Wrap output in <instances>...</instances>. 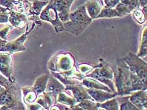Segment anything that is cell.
Instances as JSON below:
<instances>
[{"instance_id": "1", "label": "cell", "mask_w": 147, "mask_h": 110, "mask_svg": "<svg viewBox=\"0 0 147 110\" xmlns=\"http://www.w3.org/2000/svg\"><path fill=\"white\" fill-rule=\"evenodd\" d=\"M113 70L114 83L117 96H127L133 93L131 81V71L123 58H117Z\"/></svg>"}, {"instance_id": "2", "label": "cell", "mask_w": 147, "mask_h": 110, "mask_svg": "<svg viewBox=\"0 0 147 110\" xmlns=\"http://www.w3.org/2000/svg\"><path fill=\"white\" fill-rule=\"evenodd\" d=\"M92 21L89 17L85 5L80 6L75 11L69 13V20L63 23L65 31L75 36H79Z\"/></svg>"}, {"instance_id": "3", "label": "cell", "mask_w": 147, "mask_h": 110, "mask_svg": "<svg viewBox=\"0 0 147 110\" xmlns=\"http://www.w3.org/2000/svg\"><path fill=\"white\" fill-rule=\"evenodd\" d=\"M20 89L15 83L0 94V109H25L21 101Z\"/></svg>"}, {"instance_id": "4", "label": "cell", "mask_w": 147, "mask_h": 110, "mask_svg": "<svg viewBox=\"0 0 147 110\" xmlns=\"http://www.w3.org/2000/svg\"><path fill=\"white\" fill-rule=\"evenodd\" d=\"M86 77L94 78L100 83L109 86L113 93H117L115 87L114 79V72L111 69L104 61H102L91 72H89Z\"/></svg>"}, {"instance_id": "5", "label": "cell", "mask_w": 147, "mask_h": 110, "mask_svg": "<svg viewBox=\"0 0 147 110\" xmlns=\"http://www.w3.org/2000/svg\"><path fill=\"white\" fill-rule=\"evenodd\" d=\"M75 59L71 53L61 52L51 60L48 68L51 71L61 73L70 71L75 65Z\"/></svg>"}, {"instance_id": "6", "label": "cell", "mask_w": 147, "mask_h": 110, "mask_svg": "<svg viewBox=\"0 0 147 110\" xmlns=\"http://www.w3.org/2000/svg\"><path fill=\"white\" fill-rule=\"evenodd\" d=\"M123 59L126 63L131 71L133 72L143 81L147 83V64L146 62L131 52H129Z\"/></svg>"}, {"instance_id": "7", "label": "cell", "mask_w": 147, "mask_h": 110, "mask_svg": "<svg viewBox=\"0 0 147 110\" xmlns=\"http://www.w3.org/2000/svg\"><path fill=\"white\" fill-rule=\"evenodd\" d=\"M53 0H49L43 10L41 11L39 18L41 20L46 21L53 25L56 33L65 31L63 23L59 20L57 11L53 3Z\"/></svg>"}, {"instance_id": "8", "label": "cell", "mask_w": 147, "mask_h": 110, "mask_svg": "<svg viewBox=\"0 0 147 110\" xmlns=\"http://www.w3.org/2000/svg\"><path fill=\"white\" fill-rule=\"evenodd\" d=\"M36 24L35 22L33 21L31 27L29 26V22L28 21L27 24V28H26V31L20 36L18 39L16 40L11 41V42H9L6 43L5 46L2 47V48L0 49V52H8L11 54H13L15 52H21V51H25L26 50V48L24 45V43L25 40H27V37L28 35H29L31 31H32L35 27L36 26Z\"/></svg>"}, {"instance_id": "9", "label": "cell", "mask_w": 147, "mask_h": 110, "mask_svg": "<svg viewBox=\"0 0 147 110\" xmlns=\"http://www.w3.org/2000/svg\"><path fill=\"white\" fill-rule=\"evenodd\" d=\"M8 52H0V73H1L12 83H15L13 76V57Z\"/></svg>"}, {"instance_id": "10", "label": "cell", "mask_w": 147, "mask_h": 110, "mask_svg": "<svg viewBox=\"0 0 147 110\" xmlns=\"http://www.w3.org/2000/svg\"><path fill=\"white\" fill-rule=\"evenodd\" d=\"M11 26L19 29H23L27 26L28 21V16L22 13L10 9L9 11V20Z\"/></svg>"}, {"instance_id": "11", "label": "cell", "mask_w": 147, "mask_h": 110, "mask_svg": "<svg viewBox=\"0 0 147 110\" xmlns=\"http://www.w3.org/2000/svg\"><path fill=\"white\" fill-rule=\"evenodd\" d=\"M65 90V86L63 83H61L58 79L53 76L49 77L47 81L45 92L49 94L57 102V97L58 94Z\"/></svg>"}, {"instance_id": "12", "label": "cell", "mask_w": 147, "mask_h": 110, "mask_svg": "<svg viewBox=\"0 0 147 110\" xmlns=\"http://www.w3.org/2000/svg\"><path fill=\"white\" fill-rule=\"evenodd\" d=\"M65 91H71L73 93V96L76 99L77 103L81 102L85 99H91L94 101L90 94L86 90V88L82 86L81 83L75 85H68L65 86Z\"/></svg>"}, {"instance_id": "13", "label": "cell", "mask_w": 147, "mask_h": 110, "mask_svg": "<svg viewBox=\"0 0 147 110\" xmlns=\"http://www.w3.org/2000/svg\"><path fill=\"white\" fill-rule=\"evenodd\" d=\"M86 90H87L88 93L92 97V99L94 100V101H96L97 103H99L105 102V101L113 98V97H115L117 96V93H112L107 92V91L105 92V91L101 89H93V88L86 87Z\"/></svg>"}, {"instance_id": "14", "label": "cell", "mask_w": 147, "mask_h": 110, "mask_svg": "<svg viewBox=\"0 0 147 110\" xmlns=\"http://www.w3.org/2000/svg\"><path fill=\"white\" fill-rule=\"evenodd\" d=\"M129 99L138 110L147 109V97L146 90H140L132 93Z\"/></svg>"}, {"instance_id": "15", "label": "cell", "mask_w": 147, "mask_h": 110, "mask_svg": "<svg viewBox=\"0 0 147 110\" xmlns=\"http://www.w3.org/2000/svg\"><path fill=\"white\" fill-rule=\"evenodd\" d=\"M85 6L88 16L92 20L97 19L103 8L101 5L100 0H89L85 3Z\"/></svg>"}, {"instance_id": "16", "label": "cell", "mask_w": 147, "mask_h": 110, "mask_svg": "<svg viewBox=\"0 0 147 110\" xmlns=\"http://www.w3.org/2000/svg\"><path fill=\"white\" fill-rule=\"evenodd\" d=\"M81 81V84L82 86H84L87 88H93V89H101L107 91V92L113 93V91L107 86L106 85L105 86L103 83H100V81L95 79L94 78L86 77L83 79Z\"/></svg>"}, {"instance_id": "17", "label": "cell", "mask_w": 147, "mask_h": 110, "mask_svg": "<svg viewBox=\"0 0 147 110\" xmlns=\"http://www.w3.org/2000/svg\"><path fill=\"white\" fill-rule=\"evenodd\" d=\"M21 89L23 93V100L24 102L27 105H30L36 101L37 98V94L35 91L33 87H22Z\"/></svg>"}, {"instance_id": "18", "label": "cell", "mask_w": 147, "mask_h": 110, "mask_svg": "<svg viewBox=\"0 0 147 110\" xmlns=\"http://www.w3.org/2000/svg\"><path fill=\"white\" fill-rule=\"evenodd\" d=\"M49 1H43L39 0H34L32 2L30 9L28 11L27 16H39L44 7L47 5Z\"/></svg>"}, {"instance_id": "19", "label": "cell", "mask_w": 147, "mask_h": 110, "mask_svg": "<svg viewBox=\"0 0 147 110\" xmlns=\"http://www.w3.org/2000/svg\"><path fill=\"white\" fill-rule=\"evenodd\" d=\"M49 76L47 75H43L38 77L35 81L34 86H32L36 91L37 96H39L44 91H45L47 81H48Z\"/></svg>"}, {"instance_id": "20", "label": "cell", "mask_w": 147, "mask_h": 110, "mask_svg": "<svg viewBox=\"0 0 147 110\" xmlns=\"http://www.w3.org/2000/svg\"><path fill=\"white\" fill-rule=\"evenodd\" d=\"M75 0H64V3L61 10L57 12L59 20L63 23L69 20V16L70 13V8L72 3Z\"/></svg>"}, {"instance_id": "21", "label": "cell", "mask_w": 147, "mask_h": 110, "mask_svg": "<svg viewBox=\"0 0 147 110\" xmlns=\"http://www.w3.org/2000/svg\"><path fill=\"white\" fill-rule=\"evenodd\" d=\"M116 99L119 103V109L121 110H138V109L130 101L129 96H117Z\"/></svg>"}, {"instance_id": "22", "label": "cell", "mask_w": 147, "mask_h": 110, "mask_svg": "<svg viewBox=\"0 0 147 110\" xmlns=\"http://www.w3.org/2000/svg\"><path fill=\"white\" fill-rule=\"evenodd\" d=\"M57 101H58L61 103L65 104V105H68L71 107V108L77 103L76 99L75 98L74 96L67 95L66 94V92H63V91L58 94L57 97Z\"/></svg>"}, {"instance_id": "23", "label": "cell", "mask_w": 147, "mask_h": 110, "mask_svg": "<svg viewBox=\"0 0 147 110\" xmlns=\"http://www.w3.org/2000/svg\"><path fill=\"white\" fill-rule=\"evenodd\" d=\"M120 17V16L114 8L103 7L100 13L98 15L97 18H114Z\"/></svg>"}, {"instance_id": "24", "label": "cell", "mask_w": 147, "mask_h": 110, "mask_svg": "<svg viewBox=\"0 0 147 110\" xmlns=\"http://www.w3.org/2000/svg\"><path fill=\"white\" fill-rule=\"evenodd\" d=\"M78 106L83 109L88 110H97L100 108V103H95L91 99H85L78 103Z\"/></svg>"}, {"instance_id": "25", "label": "cell", "mask_w": 147, "mask_h": 110, "mask_svg": "<svg viewBox=\"0 0 147 110\" xmlns=\"http://www.w3.org/2000/svg\"><path fill=\"white\" fill-rule=\"evenodd\" d=\"M116 97L105 101V102L100 103V108H104L105 109H109V110L119 109V103H118Z\"/></svg>"}, {"instance_id": "26", "label": "cell", "mask_w": 147, "mask_h": 110, "mask_svg": "<svg viewBox=\"0 0 147 110\" xmlns=\"http://www.w3.org/2000/svg\"><path fill=\"white\" fill-rule=\"evenodd\" d=\"M133 17L139 24H143L146 20V14L143 11L141 7L137 8L132 11Z\"/></svg>"}, {"instance_id": "27", "label": "cell", "mask_w": 147, "mask_h": 110, "mask_svg": "<svg viewBox=\"0 0 147 110\" xmlns=\"http://www.w3.org/2000/svg\"><path fill=\"white\" fill-rule=\"evenodd\" d=\"M147 54V37H146V27L145 25V29L143 30L142 36L141 46H140V52L138 55L140 57H145Z\"/></svg>"}, {"instance_id": "28", "label": "cell", "mask_w": 147, "mask_h": 110, "mask_svg": "<svg viewBox=\"0 0 147 110\" xmlns=\"http://www.w3.org/2000/svg\"><path fill=\"white\" fill-rule=\"evenodd\" d=\"M114 8L116 9V11L118 12L120 17H124V16L128 15L132 12L131 9H130L128 6L125 4H123V3L121 2L118 3L117 5L114 7Z\"/></svg>"}, {"instance_id": "29", "label": "cell", "mask_w": 147, "mask_h": 110, "mask_svg": "<svg viewBox=\"0 0 147 110\" xmlns=\"http://www.w3.org/2000/svg\"><path fill=\"white\" fill-rule=\"evenodd\" d=\"M96 65H90L87 64H78V70L82 74L86 76L89 72H91L95 67Z\"/></svg>"}, {"instance_id": "30", "label": "cell", "mask_w": 147, "mask_h": 110, "mask_svg": "<svg viewBox=\"0 0 147 110\" xmlns=\"http://www.w3.org/2000/svg\"><path fill=\"white\" fill-rule=\"evenodd\" d=\"M14 83H12L11 82L9 81L7 77H6L5 75H3L1 73H0V86L4 87L5 89H8V88H9Z\"/></svg>"}, {"instance_id": "31", "label": "cell", "mask_w": 147, "mask_h": 110, "mask_svg": "<svg viewBox=\"0 0 147 110\" xmlns=\"http://www.w3.org/2000/svg\"><path fill=\"white\" fill-rule=\"evenodd\" d=\"M11 28L12 26H11V25H8L7 27H6L5 28H3V29L0 30V38L4 40H7L8 35Z\"/></svg>"}, {"instance_id": "32", "label": "cell", "mask_w": 147, "mask_h": 110, "mask_svg": "<svg viewBox=\"0 0 147 110\" xmlns=\"http://www.w3.org/2000/svg\"><path fill=\"white\" fill-rule=\"evenodd\" d=\"M0 6L8 9L14 8L13 0H0Z\"/></svg>"}, {"instance_id": "33", "label": "cell", "mask_w": 147, "mask_h": 110, "mask_svg": "<svg viewBox=\"0 0 147 110\" xmlns=\"http://www.w3.org/2000/svg\"><path fill=\"white\" fill-rule=\"evenodd\" d=\"M102 1L104 5V7L114 8L119 2V0H102Z\"/></svg>"}, {"instance_id": "34", "label": "cell", "mask_w": 147, "mask_h": 110, "mask_svg": "<svg viewBox=\"0 0 147 110\" xmlns=\"http://www.w3.org/2000/svg\"><path fill=\"white\" fill-rule=\"evenodd\" d=\"M9 20V13L0 14V23H7Z\"/></svg>"}, {"instance_id": "35", "label": "cell", "mask_w": 147, "mask_h": 110, "mask_svg": "<svg viewBox=\"0 0 147 110\" xmlns=\"http://www.w3.org/2000/svg\"><path fill=\"white\" fill-rule=\"evenodd\" d=\"M27 108L28 109H42L43 108L41 106H40L39 104H34L33 105L32 103L30 104V105H27Z\"/></svg>"}, {"instance_id": "36", "label": "cell", "mask_w": 147, "mask_h": 110, "mask_svg": "<svg viewBox=\"0 0 147 110\" xmlns=\"http://www.w3.org/2000/svg\"><path fill=\"white\" fill-rule=\"evenodd\" d=\"M9 10H10V9L6 8L5 7H3L1 6H0V14L5 13H9Z\"/></svg>"}, {"instance_id": "37", "label": "cell", "mask_w": 147, "mask_h": 110, "mask_svg": "<svg viewBox=\"0 0 147 110\" xmlns=\"http://www.w3.org/2000/svg\"><path fill=\"white\" fill-rule=\"evenodd\" d=\"M139 3H140V7H143V6H145L147 5V0H138Z\"/></svg>"}, {"instance_id": "38", "label": "cell", "mask_w": 147, "mask_h": 110, "mask_svg": "<svg viewBox=\"0 0 147 110\" xmlns=\"http://www.w3.org/2000/svg\"><path fill=\"white\" fill-rule=\"evenodd\" d=\"M6 43H7V41L3 40L0 38V49H1L2 47H4Z\"/></svg>"}, {"instance_id": "39", "label": "cell", "mask_w": 147, "mask_h": 110, "mask_svg": "<svg viewBox=\"0 0 147 110\" xmlns=\"http://www.w3.org/2000/svg\"><path fill=\"white\" fill-rule=\"evenodd\" d=\"M131 0H119V2L123 3V4H125L126 5H128Z\"/></svg>"}, {"instance_id": "40", "label": "cell", "mask_w": 147, "mask_h": 110, "mask_svg": "<svg viewBox=\"0 0 147 110\" xmlns=\"http://www.w3.org/2000/svg\"><path fill=\"white\" fill-rule=\"evenodd\" d=\"M5 88L1 86H0V94H1L5 91Z\"/></svg>"}, {"instance_id": "41", "label": "cell", "mask_w": 147, "mask_h": 110, "mask_svg": "<svg viewBox=\"0 0 147 110\" xmlns=\"http://www.w3.org/2000/svg\"><path fill=\"white\" fill-rule=\"evenodd\" d=\"M100 2L101 3V5L102 6V7H104V3H103V1H102V0H100Z\"/></svg>"}, {"instance_id": "42", "label": "cell", "mask_w": 147, "mask_h": 110, "mask_svg": "<svg viewBox=\"0 0 147 110\" xmlns=\"http://www.w3.org/2000/svg\"><path fill=\"white\" fill-rule=\"evenodd\" d=\"M27 1H30V2H32V1H34V0H27Z\"/></svg>"}]
</instances>
